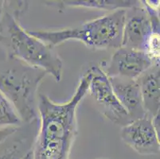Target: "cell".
Masks as SVG:
<instances>
[{"label": "cell", "instance_id": "1", "mask_svg": "<svg viewBox=\"0 0 160 159\" xmlns=\"http://www.w3.org/2000/svg\"><path fill=\"white\" fill-rule=\"evenodd\" d=\"M89 74L80 79L73 95L68 101L56 103L47 96H38V127L32 147L33 159H69L78 134L77 112L81 100L88 94Z\"/></svg>", "mask_w": 160, "mask_h": 159}, {"label": "cell", "instance_id": "2", "mask_svg": "<svg viewBox=\"0 0 160 159\" xmlns=\"http://www.w3.org/2000/svg\"><path fill=\"white\" fill-rule=\"evenodd\" d=\"M27 7V2L5 1L0 17V46L7 58L43 70L56 82H60L63 72L62 58L54 48L30 34L20 23V17Z\"/></svg>", "mask_w": 160, "mask_h": 159}, {"label": "cell", "instance_id": "3", "mask_svg": "<svg viewBox=\"0 0 160 159\" xmlns=\"http://www.w3.org/2000/svg\"><path fill=\"white\" fill-rule=\"evenodd\" d=\"M127 10H118L70 28L36 30L29 33L54 48L68 41H78L93 50L117 49L122 46V34Z\"/></svg>", "mask_w": 160, "mask_h": 159}, {"label": "cell", "instance_id": "4", "mask_svg": "<svg viewBox=\"0 0 160 159\" xmlns=\"http://www.w3.org/2000/svg\"><path fill=\"white\" fill-rule=\"evenodd\" d=\"M46 75L18 60L7 58L0 62V91L14 106L22 124L38 120V90Z\"/></svg>", "mask_w": 160, "mask_h": 159}, {"label": "cell", "instance_id": "5", "mask_svg": "<svg viewBox=\"0 0 160 159\" xmlns=\"http://www.w3.org/2000/svg\"><path fill=\"white\" fill-rule=\"evenodd\" d=\"M121 47L147 52L159 60V30L154 27L142 5L126 11Z\"/></svg>", "mask_w": 160, "mask_h": 159}, {"label": "cell", "instance_id": "6", "mask_svg": "<svg viewBox=\"0 0 160 159\" xmlns=\"http://www.w3.org/2000/svg\"><path fill=\"white\" fill-rule=\"evenodd\" d=\"M89 74L88 93L95 100L100 113L113 123L122 127L132 122L128 114L115 95L110 79L100 66L87 70Z\"/></svg>", "mask_w": 160, "mask_h": 159}, {"label": "cell", "instance_id": "7", "mask_svg": "<svg viewBox=\"0 0 160 159\" xmlns=\"http://www.w3.org/2000/svg\"><path fill=\"white\" fill-rule=\"evenodd\" d=\"M159 60L153 58L147 52L120 47L116 49L111 59L104 65V72L109 77L137 80Z\"/></svg>", "mask_w": 160, "mask_h": 159}, {"label": "cell", "instance_id": "8", "mask_svg": "<svg viewBox=\"0 0 160 159\" xmlns=\"http://www.w3.org/2000/svg\"><path fill=\"white\" fill-rule=\"evenodd\" d=\"M120 138L123 143L141 155H159V135L152 123V117L146 115L122 127Z\"/></svg>", "mask_w": 160, "mask_h": 159}, {"label": "cell", "instance_id": "9", "mask_svg": "<svg viewBox=\"0 0 160 159\" xmlns=\"http://www.w3.org/2000/svg\"><path fill=\"white\" fill-rule=\"evenodd\" d=\"M109 79L115 95L128 112L131 120H136L148 115L142 104L140 87L137 80L123 77Z\"/></svg>", "mask_w": 160, "mask_h": 159}, {"label": "cell", "instance_id": "10", "mask_svg": "<svg viewBox=\"0 0 160 159\" xmlns=\"http://www.w3.org/2000/svg\"><path fill=\"white\" fill-rule=\"evenodd\" d=\"M38 120L22 124L15 133L0 143V159H22L32 151Z\"/></svg>", "mask_w": 160, "mask_h": 159}, {"label": "cell", "instance_id": "11", "mask_svg": "<svg viewBox=\"0 0 160 159\" xmlns=\"http://www.w3.org/2000/svg\"><path fill=\"white\" fill-rule=\"evenodd\" d=\"M140 87L142 104L147 114L154 117L159 114L160 68L159 62L155 63L137 79Z\"/></svg>", "mask_w": 160, "mask_h": 159}, {"label": "cell", "instance_id": "12", "mask_svg": "<svg viewBox=\"0 0 160 159\" xmlns=\"http://www.w3.org/2000/svg\"><path fill=\"white\" fill-rule=\"evenodd\" d=\"M60 10L66 8H88L99 11H116L118 10H129L142 6L141 1L135 0H69L49 2Z\"/></svg>", "mask_w": 160, "mask_h": 159}, {"label": "cell", "instance_id": "13", "mask_svg": "<svg viewBox=\"0 0 160 159\" xmlns=\"http://www.w3.org/2000/svg\"><path fill=\"white\" fill-rule=\"evenodd\" d=\"M21 119L11 102L0 91V128L7 127H20Z\"/></svg>", "mask_w": 160, "mask_h": 159}, {"label": "cell", "instance_id": "14", "mask_svg": "<svg viewBox=\"0 0 160 159\" xmlns=\"http://www.w3.org/2000/svg\"><path fill=\"white\" fill-rule=\"evenodd\" d=\"M19 127H7L0 128V143L11 135L15 133Z\"/></svg>", "mask_w": 160, "mask_h": 159}, {"label": "cell", "instance_id": "15", "mask_svg": "<svg viewBox=\"0 0 160 159\" xmlns=\"http://www.w3.org/2000/svg\"><path fill=\"white\" fill-rule=\"evenodd\" d=\"M4 8H5V1L0 0V17L2 15V12H3Z\"/></svg>", "mask_w": 160, "mask_h": 159}, {"label": "cell", "instance_id": "16", "mask_svg": "<svg viewBox=\"0 0 160 159\" xmlns=\"http://www.w3.org/2000/svg\"><path fill=\"white\" fill-rule=\"evenodd\" d=\"M22 159H33V155H32V152H29L27 155L25 156Z\"/></svg>", "mask_w": 160, "mask_h": 159}, {"label": "cell", "instance_id": "17", "mask_svg": "<svg viewBox=\"0 0 160 159\" xmlns=\"http://www.w3.org/2000/svg\"><path fill=\"white\" fill-rule=\"evenodd\" d=\"M97 159H108L107 157H100V158H97Z\"/></svg>", "mask_w": 160, "mask_h": 159}]
</instances>
